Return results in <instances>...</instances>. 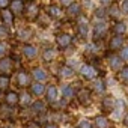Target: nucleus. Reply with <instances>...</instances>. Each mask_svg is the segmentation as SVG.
<instances>
[{
    "label": "nucleus",
    "mask_w": 128,
    "mask_h": 128,
    "mask_svg": "<svg viewBox=\"0 0 128 128\" xmlns=\"http://www.w3.org/2000/svg\"><path fill=\"white\" fill-rule=\"evenodd\" d=\"M12 72H14V60H12V57L0 59V76L9 77Z\"/></svg>",
    "instance_id": "1"
},
{
    "label": "nucleus",
    "mask_w": 128,
    "mask_h": 128,
    "mask_svg": "<svg viewBox=\"0 0 128 128\" xmlns=\"http://www.w3.org/2000/svg\"><path fill=\"white\" fill-rule=\"evenodd\" d=\"M23 14H24V17L27 18V20H36L38 18V15H39V6L36 5V3H33V2H30V3H27V5H24V11H23Z\"/></svg>",
    "instance_id": "2"
},
{
    "label": "nucleus",
    "mask_w": 128,
    "mask_h": 128,
    "mask_svg": "<svg viewBox=\"0 0 128 128\" xmlns=\"http://www.w3.org/2000/svg\"><path fill=\"white\" fill-rule=\"evenodd\" d=\"M3 101H5L6 106L14 107L17 104H20V95L17 92H14V90H6V94L3 95Z\"/></svg>",
    "instance_id": "3"
},
{
    "label": "nucleus",
    "mask_w": 128,
    "mask_h": 128,
    "mask_svg": "<svg viewBox=\"0 0 128 128\" xmlns=\"http://www.w3.org/2000/svg\"><path fill=\"white\" fill-rule=\"evenodd\" d=\"M0 20H2V23L6 26V27H11L14 24V20H15V15L6 8V9H2L0 11Z\"/></svg>",
    "instance_id": "4"
},
{
    "label": "nucleus",
    "mask_w": 128,
    "mask_h": 128,
    "mask_svg": "<svg viewBox=\"0 0 128 128\" xmlns=\"http://www.w3.org/2000/svg\"><path fill=\"white\" fill-rule=\"evenodd\" d=\"M56 42H57V45L60 48H68L71 45V42H72V36L70 33H60V35H57Z\"/></svg>",
    "instance_id": "5"
},
{
    "label": "nucleus",
    "mask_w": 128,
    "mask_h": 128,
    "mask_svg": "<svg viewBox=\"0 0 128 128\" xmlns=\"http://www.w3.org/2000/svg\"><path fill=\"white\" fill-rule=\"evenodd\" d=\"M9 11L14 15H20L24 11V2L23 0H11L9 2Z\"/></svg>",
    "instance_id": "6"
},
{
    "label": "nucleus",
    "mask_w": 128,
    "mask_h": 128,
    "mask_svg": "<svg viewBox=\"0 0 128 128\" xmlns=\"http://www.w3.org/2000/svg\"><path fill=\"white\" fill-rule=\"evenodd\" d=\"M17 84L20 88H26L30 84V76L26 71H18L17 72Z\"/></svg>",
    "instance_id": "7"
},
{
    "label": "nucleus",
    "mask_w": 128,
    "mask_h": 128,
    "mask_svg": "<svg viewBox=\"0 0 128 128\" xmlns=\"http://www.w3.org/2000/svg\"><path fill=\"white\" fill-rule=\"evenodd\" d=\"M77 98H78V102H80L82 106H89L90 101H92L89 89H82V90L77 94Z\"/></svg>",
    "instance_id": "8"
},
{
    "label": "nucleus",
    "mask_w": 128,
    "mask_h": 128,
    "mask_svg": "<svg viewBox=\"0 0 128 128\" xmlns=\"http://www.w3.org/2000/svg\"><path fill=\"white\" fill-rule=\"evenodd\" d=\"M96 71L90 66V65H83L82 66V76L84 77V78H88V80H90V78H95L96 77Z\"/></svg>",
    "instance_id": "9"
},
{
    "label": "nucleus",
    "mask_w": 128,
    "mask_h": 128,
    "mask_svg": "<svg viewBox=\"0 0 128 128\" xmlns=\"http://www.w3.org/2000/svg\"><path fill=\"white\" fill-rule=\"evenodd\" d=\"M30 112L33 113V114H42V113H45V102H42V101H35L32 106H30Z\"/></svg>",
    "instance_id": "10"
},
{
    "label": "nucleus",
    "mask_w": 128,
    "mask_h": 128,
    "mask_svg": "<svg viewBox=\"0 0 128 128\" xmlns=\"http://www.w3.org/2000/svg\"><path fill=\"white\" fill-rule=\"evenodd\" d=\"M47 14H48L50 17H53V18H60V17L63 15V11H62L60 6H57V5H51V6L47 8Z\"/></svg>",
    "instance_id": "11"
},
{
    "label": "nucleus",
    "mask_w": 128,
    "mask_h": 128,
    "mask_svg": "<svg viewBox=\"0 0 128 128\" xmlns=\"http://www.w3.org/2000/svg\"><path fill=\"white\" fill-rule=\"evenodd\" d=\"M44 92H45V86H44L42 83L35 82L33 84H30V95H36V96H39V95H42Z\"/></svg>",
    "instance_id": "12"
},
{
    "label": "nucleus",
    "mask_w": 128,
    "mask_h": 128,
    "mask_svg": "<svg viewBox=\"0 0 128 128\" xmlns=\"http://www.w3.org/2000/svg\"><path fill=\"white\" fill-rule=\"evenodd\" d=\"M66 12H68L70 17H78L80 12H82V6H80L78 3H76V2H74V3H70Z\"/></svg>",
    "instance_id": "13"
},
{
    "label": "nucleus",
    "mask_w": 128,
    "mask_h": 128,
    "mask_svg": "<svg viewBox=\"0 0 128 128\" xmlns=\"http://www.w3.org/2000/svg\"><path fill=\"white\" fill-rule=\"evenodd\" d=\"M21 53L27 57V59H33L35 56H36V48L33 47V45H29V44H26V45H23V48H21Z\"/></svg>",
    "instance_id": "14"
},
{
    "label": "nucleus",
    "mask_w": 128,
    "mask_h": 128,
    "mask_svg": "<svg viewBox=\"0 0 128 128\" xmlns=\"http://www.w3.org/2000/svg\"><path fill=\"white\" fill-rule=\"evenodd\" d=\"M45 94H47L48 102H56V100H57V88L56 86H50L48 89H45Z\"/></svg>",
    "instance_id": "15"
},
{
    "label": "nucleus",
    "mask_w": 128,
    "mask_h": 128,
    "mask_svg": "<svg viewBox=\"0 0 128 128\" xmlns=\"http://www.w3.org/2000/svg\"><path fill=\"white\" fill-rule=\"evenodd\" d=\"M122 42H124V38L120 36V35H116V36H113L112 39H110V50H118V48H120V45H122Z\"/></svg>",
    "instance_id": "16"
},
{
    "label": "nucleus",
    "mask_w": 128,
    "mask_h": 128,
    "mask_svg": "<svg viewBox=\"0 0 128 128\" xmlns=\"http://www.w3.org/2000/svg\"><path fill=\"white\" fill-rule=\"evenodd\" d=\"M106 30H107L106 24H102V23H100V24H95V32H94V35H95V39H101V38L106 35Z\"/></svg>",
    "instance_id": "17"
},
{
    "label": "nucleus",
    "mask_w": 128,
    "mask_h": 128,
    "mask_svg": "<svg viewBox=\"0 0 128 128\" xmlns=\"http://www.w3.org/2000/svg\"><path fill=\"white\" fill-rule=\"evenodd\" d=\"M32 76H33V78H35L36 82H39V83H41V82H44V80L47 78V72H45L42 68H35Z\"/></svg>",
    "instance_id": "18"
},
{
    "label": "nucleus",
    "mask_w": 128,
    "mask_h": 128,
    "mask_svg": "<svg viewBox=\"0 0 128 128\" xmlns=\"http://www.w3.org/2000/svg\"><path fill=\"white\" fill-rule=\"evenodd\" d=\"M108 62H110V66L113 70H119L120 68V63H122V60H120L119 56H110L108 57Z\"/></svg>",
    "instance_id": "19"
},
{
    "label": "nucleus",
    "mask_w": 128,
    "mask_h": 128,
    "mask_svg": "<svg viewBox=\"0 0 128 128\" xmlns=\"http://www.w3.org/2000/svg\"><path fill=\"white\" fill-rule=\"evenodd\" d=\"M30 35H32V32H30L29 29H21V30L17 33V39H18V41H27V39L30 38Z\"/></svg>",
    "instance_id": "20"
},
{
    "label": "nucleus",
    "mask_w": 128,
    "mask_h": 128,
    "mask_svg": "<svg viewBox=\"0 0 128 128\" xmlns=\"http://www.w3.org/2000/svg\"><path fill=\"white\" fill-rule=\"evenodd\" d=\"M95 126L96 128H108V120L102 116H96L95 118Z\"/></svg>",
    "instance_id": "21"
},
{
    "label": "nucleus",
    "mask_w": 128,
    "mask_h": 128,
    "mask_svg": "<svg viewBox=\"0 0 128 128\" xmlns=\"http://www.w3.org/2000/svg\"><path fill=\"white\" fill-rule=\"evenodd\" d=\"M59 72H60V76H62V77H65V78H70V77H72V76H74V70H72V68H70V66H62Z\"/></svg>",
    "instance_id": "22"
},
{
    "label": "nucleus",
    "mask_w": 128,
    "mask_h": 128,
    "mask_svg": "<svg viewBox=\"0 0 128 128\" xmlns=\"http://www.w3.org/2000/svg\"><path fill=\"white\" fill-rule=\"evenodd\" d=\"M62 94H63V96H65V100H71L74 96V89L66 84V86L62 88Z\"/></svg>",
    "instance_id": "23"
},
{
    "label": "nucleus",
    "mask_w": 128,
    "mask_h": 128,
    "mask_svg": "<svg viewBox=\"0 0 128 128\" xmlns=\"http://www.w3.org/2000/svg\"><path fill=\"white\" fill-rule=\"evenodd\" d=\"M8 89H9V77L0 76V92L8 90Z\"/></svg>",
    "instance_id": "24"
},
{
    "label": "nucleus",
    "mask_w": 128,
    "mask_h": 128,
    "mask_svg": "<svg viewBox=\"0 0 128 128\" xmlns=\"http://www.w3.org/2000/svg\"><path fill=\"white\" fill-rule=\"evenodd\" d=\"M8 44L6 42H3V41H0V59H3V57H6V54H8Z\"/></svg>",
    "instance_id": "25"
},
{
    "label": "nucleus",
    "mask_w": 128,
    "mask_h": 128,
    "mask_svg": "<svg viewBox=\"0 0 128 128\" xmlns=\"http://www.w3.org/2000/svg\"><path fill=\"white\" fill-rule=\"evenodd\" d=\"M54 56H56V51L51 50V48H48V50L44 51V60H47V62H48V60H53Z\"/></svg>",
    "instance_id": "26"
},
{
    "label": "nucleus",
    "mask_w": 128,
    "mask_h": 128,
    "mask_svg": "<svg viewBox=\"0 0 128 128\" xmlns=\"http://www.w3.org/2000/svg\"><path fill=\"white\" fill-rule=\"evenodd\" d=\"M102 106H104L106 110H112V108L114 107V100H113V98H106V100L102 101Z\"/></svg>",
    "instance_id": "27"
},
{
    "label": "nucleus",
    "mask_w": 128,
    "mask_h": 128,
    "mask_svg": "<svg viewBox=\"0 0 128 128\" xmlns=\"http://www.w3.org/2000/svg\"><path fill=\"white\" fill-rule=\"evenodd\" d=\"M78 32H80L82 36H86V33H88V24H86V21H80L78 23Z\"/></svg>",
    "instance_id": "28"
},
{
    "label": "nucleus",
    "mask_w": 128,
    "mask_h": 128,
    "mask_svg": "<svg viewBox=\"0 0 128 128\" xmlns=\"http://www.w3.org/2000/svg\"><path fill=\"white\" fill-rule=\"evenodd\" d=\"M9 27H6L5 24H0V39H3V38H8L9 35Z\"/></svg>",
    "instance_id": "29"
},
{
    "label": "nucleus",
    "mask_w": 128,
    "mask_h": 128,
    "mask_svg": "<svg viewBox=\"0 0 128 128\" xmlns=\"http://www.w3.org/2000/svg\"><path fill=\"white\" fill-rule=\"evenodd\" d=\"M125 30H126V27H125L124 23H116V26H114V32H116L118 35H122Z\"/></svg>",
    "instance_id": "30"
},
{
    "label": "nucleus",
    "mask_w": 128,
    "mask_h": 128,
    "mask_svg": "<svg viewBox=\"0 0 128 128\" xmlns=\"http://www.w3.org/2000/svg\"><path fill=\"white\" fill-rule=\"evenodd\" d=\"M20 102H21L23 106H27V104L30 102V95H29V94H23V95L20 96Z\"/></svg>",
    "instance_id": "31"
},
{
    "label": "nucleus",
    "mask_w": 128,
    "mask_h": 128,
    "mask_svg": "<svg viewBox=\"0 0 128 128\" xmlns=\"http://www.w3.org/2000/svg\"><path fill=\"white\" fill-rule=\"evenodd\" d=\"M119 77H120V80H125V82H128V66H125L120 72H119Z\"/></svg>",
    "instance_id": "32"
},
{
    "label": "nucleus",
    "mask_w": 128,
    "mask_h": 128,
    "mask_svg": "<svg viewBox=\"0 0 128 128\" xmlns=\"http://www.w3.org/2000/svg\"><path fill=\"white\" fill-rule=\"evenodd\" d=\"M24 128H41V125L38 122H35V120H29V122H26Z\"/></svg>",
    "instance_id": "33"
},
{
    "label": "nucleus",
    "mask_w": 128,
    "mask_h": 128,
    "mask_svg": "<svg viewBox=\"0 0 128 128\" xmlns=\"http://www.w3.org/2000/svg\"><path fill=\"white\" fill-rule=\"evenodd\" d=\"M78 128H92V125H90V122H89V120L83 119V120H80V124H78Z\"/></svg>",
    "instance_id": "34"
},
{
    "label": "nucleus",
    "mask_w": 128,
    "mask_h": 128,
    "mask_svg": "<svg viewBox=\"0 0 128 128\" xmlns=\"http://www.w3.org/2000/svg\"><path fill=\"white\" fill-rule=\"evenodd\" d=\"M120 59L128 60V47H124V48H122V51H120Z\"/></svg>",
    "instance_id": "35"
},
{
    "label": "nucleus",
    "mask_w": 128,
    "mask_h": 128,
    "mask_svg": "<svg viewBox=\"0 0 128 128\" xmlns=\"http://www.w3.org/2000/svg\"><path fill=\"white\" fill-rule=\"evenodd\" d=\"M9 2H11V0H0V11H2V9H6V8L9 6Z\"/></svg>",
    "instance_id": "36"
},
{
    "label": "nucleus",
    "mask_w": 128,
    "mask_h": 128,
    "mask_svg": "<svg viewBox=\"0 0 128 128\" xmlns=\"http://www.w3.org/2000/svg\"><path fill=\"white\" fill-rule=\"evenodd\" d=\"M108 14H110L112 17H118V15H119V12H118V8H116V6H112V8L108 9Z\"/></svg>",
    "instance_id": "37"
},
{
    "label": "nucleus",
    "mask_w": 128,
    "mask_h": 128,
    "mask_svg": "<svg viewBox=\"0 0 128 128\" xmlns=\"http://www.w3.org/2000/svg\"><path fill=\"white\" fill-rule=\"evenodd\" d=\"M120 8H122V12L128 15V0H124V2H122V6H120Z\"/></svg>",
    "instance_id": "38"
},
{
    "label": "nucleus",
    "mask_w": 128,
    "mask_h": 128,
    "mask_svg": "<svg viewBox=\"0 0 128 128\" xmlns=\"http://www.w3.org/2000/svg\"><path fill=\"white\" fill-rule=\"evenodd\" d=\"M45 128H59V126H57L56 124H51V122H50V124H47V125H45Z\"/></svg>",
    "instance_id": "39"
},
{
    "label": "nucleus",
    "mask_w": 128,
    "mask_h": 128,
    "mask_svg": "<svg viewBox=\"0 0 128 128\" xmlns=\"http://www.w3.org/2000/svg\"><path fill=\"white\" fill-rule=\"evenodd\" d=\"M124 122H125V125H128V114L125 116V119H124Z\"/></svg>",
    "instance_id": "40"
},
{
    "label": "nucleus",
    "mask_w": 128,
    "mask_h": 128,
    "mask_svg": "<svg viewBox=\"0 0 128 128\" xmlns=\"http://www.w3.org/2000/svg\"><path fill=\"white\" fill-rule=\"evenodd\" d=\"M62 2L65 3V5H70V0H62Z\"/></svg>",
    "instance_id": "41"
},
{
    "label": "nucleus",
    "mask_w": 128,
    "mask_h": 128,
    "mask_svg": "<svg viewBox=\"0 0 128 128\" xmlns=\"http://www.w3.org/2000/svg\"><path fill=\"white\" fill-rule=\"evenodd\" d=\"M102 3H110V0H101Z\"/></svg>",
    "instance_id": "42"
},
{
    "label": "nucleus",
    "mask_w": 128,
    "mask_h": 128,
    "mask_svg": "<svg viewBox=\"0 0 128 128\" xmlns=\"http://www.w3.org/2000/svg\"><path fill=\"white\" fill-rule=\"evenodd\" d=\"M3 100V95H2V92H0V101H2Z\"/></svg>",
    "instance_id": "43"
},
{
    "label": "nucleus",
    "mask_w": 128,
    "mask_h": 128,
    "mask_svg": "<svg viewBox=\"0 0 128 128\" xmlns=\"http://www.w3.org/2000/svg\"><path fill=\"white\" fill-rule=\"evenodd\" d=\"M23 2H29L30 3V2H33V0H23Z\"/></svg>",
    "instance_id": "44"
},
{
    "label": "nucleus",
    "mask_w": 128,
    "mask_h": 128,
    "mask_svg": "<svg viewBox=\"0 0 128 128\" xmlns=\"http://www.w3.org/2000/svg\"><path fill=\"white\" fill-rule=\"evenodd\" d=\"M2 128H12V126H2Z\"/></svg>",
    "instance_id": "45"
}]
</instances>
